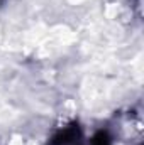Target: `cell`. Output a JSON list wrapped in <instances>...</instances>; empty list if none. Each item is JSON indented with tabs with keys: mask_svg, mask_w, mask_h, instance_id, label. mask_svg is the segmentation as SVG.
Instances as JSON below:
<instances>
[{
	"mask_svg": "<svg viewBox=\"0 0 144 145\" xmlns=\"http://www.w3.org/2000/svg\"><path fill=\"white\" fill-rule=\"evenodd\" d=\"M49 145H81V133L78 125H70L68 128L58 132L51 138Z\"/></svg>",
	"mask_w": 144,
	"mask_h": 145,
	"instance_id": "obj_1",
	"label": "cell"
},
{
	"mask_svg": "<svg viewBox=\"0 0 144 145\" xmlns=\"http://www.w3.org/2000/svg\"><path fill=\"white\" fill-rule=\"evenodd\" d=\"M92 145H112V140H110V137H108L107 132L100 130V132H97L95 137L92 138Z\"/></svg>",
	"mask_w": 144,
	"mask_h": 145,
	"instance_id": "obj_2",
	"label": "cell"
}]
</instances>
